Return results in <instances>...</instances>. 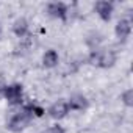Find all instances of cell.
<instances>
[{"mask_svg": "<svg viewBox=\"0 0 133 133\" xmlns=\"http://www.w3.org/2000/svg\"><path fill=\"white\" fill-rule=\"evenodd\" d=\"M114 33H116V38L119 41H127L130 33H131V21L128 17H124L117 22L116 28H114Z\"/></svg>", "mask_w": 133, "mask_h": 133, "instance_id": "ba28073f", "label": "cell"}, {"mask_svg": "<svg viewBox=\"0 0 133 133\" xmlns=\"http://www.w3.org/2000/svg\"><path fill=\"white\" fill-rule=\"evenodd\" d=\"M89 63L96 68L100 69H108L111 66H114L116 63V53L113 50H107V49H94L89 53Z\"/></svg>", "mask_w": 133, "mask_h": 133, "instance_id": "6da1fadb", "label": "cell"}, {"mask_svg": "<svg viewBox=\"0 0 133 133\" xmlns=\"http://www.w3.org/2000/svg\"><path fill=\"white\" fill-rule=\"evenodd\" d=\"M2 99H5L10 105H22L24 86L21 83H11L6 86H2Z\"/></svg>", "mask_w": 133, "mask_h": 133, "instance_id": "3957f363", "label": "cell"}, {"mask_svg": "<svg viewBox=\"0 0 133 133\" xmlns=\"http://www.w3.org/2000/svg\"><path fill=\"white\" fill-rule=\"evenodd\" d=\"M66 102H68V107H69L71 111H85L88 108V105H89L88 99L83 94H74Z\"/></svg>", "mask_w": 133, "mask_h": 133, "instance_id": "52a82bcc", "label": "cell"}, {"mask_svg": "<svg viewBox=\"0 0 133 133\" xmlns=\"http://www.w3.org/2000/svg\"><path fill=\"white\" fill-rule=\"evenodd\" d=\"M42 133H66V130L61 127V125H52V127H49L45 131H42Z\"/></svg>", "mask_w": 133, "mask_h": 133, "instance_id": "4fadbf2b", "label": "cell"}, {"mask_svg": "<svg viewBox=\"0 0 133 133\" xmlns=\"http://www.w3.org/2000/svg\"><path fill=\"white\" fill-rule=\"evenodd\" d=\"M0 35H2V28H0Z\"/></svg>", "mask_w": 133, "mask_h": 133, "instance_id": "5bb4252c", "label": "cell"}, {"mask_svg": "<svg viewBox=\"0 0 133 133\" xmlns=\"http://www.w3.org/2000/svg\"><path fill=\"white\" fill-rule=\"evenodd\" d=\"M94 10L103 22H110L113 17V13H114V3L108 2V0H99L94 5Z\"/></svg>", "mask_w": 133, "mask_h": 133, "instance_id": "277c9868", "label": "cell"}, {"mask_svg": "<svg viewBox=\"0 0 133 133\" xmlns=\"http://www.w3.org/2000/svg\"><path fill=\"white\" fill-rule=\"evenodd\" d=\"M31 121H33V116L25 108H22L21 111H17L11 116V119L6 122V128L13 133H21L31 124Z\"/></svg>", "mask_w": 133, "mask_h": 133, "instance_id": "7a4b0ae2", "label": "cell"}, {"mask_svg": "<svg viewBox=\"0 0 133 133\" xmlns=\"http://www.w3.org/2000/svg\"><path fill=\"white\" fill-rule=\"evenodd\" d=\"M121 100L125 107H133V89L128 88L121 94Z\"/></svg>", "mask_w": 133, "mask_h": 133, "instance_id": "7c38bea8", "label": "cell"}, {"mask_svg": "<svg viewBox=\"0 0 133 133\" xmlns=\"http://www.w3.org/2000/svg\"><path fill=\"white\" fill-rule=\"evenodd\" d=\"M22 108H25L33 117H42L44 114H45V108H42L41 105H38L36 102H30V103H27V105H24Z\"/></svg>", "mask_w": 133, "mask_h": 133, "instance_id": "8fae6325", "label": "cell"}, {"mask_svg": "<svg viewBox=\"0 0 133 133\" xmlns=\"http://www.w3.org/2000/svg\"><path fill=\"white\" fill-rule=\"evenodd\" d=\"M47 113H49V116H50L52 119L61 121V119H64L66 116L71 113V110H69L68 102H66V100H56L55 103L50 105V108L47 110Z\"/></svg>", "mask_w": 133, "mask_h": 133, "instance_id": "5b68a950", "label": "cell"}, {"mask_svg": "<svg viewBox=\"0 0 133 133\" xmlns=\"http://www.w3.org/2000/svg\"><path fill=\"white\" fill-rule=\"evenodd\" d=\"M58 63H59V55H58V52H56L55 49L45 50V53L42 55V66H44V68L52 69V68H55V66H58Z\"/></svg>", "mask_w": 133, "mask_h": 133, "instance_id": "9c48e42d", "label": "cell"}, {"mask_svg": "<svg viewBox=\"0 0 133 133\" xmlns=\"http://www.w3.org/2000/svg\"><path fill=\"white\" fill-rule=\"evenodd\" d=\"M28 22H27V19H24V17H21V19H17L14 24H13V31H14V35L17 36V38H24V36H27V33H28Z\"/></svg>", "mask_w": 133, "mask_h": 133, "instance_id": "30bf717a", "label": "cell"}, {"mask_svg": "<svg viewBox=\"0 0 133 133\" xmlns=\"http://www.w3.org/2000/svg\"><path fill=\"white\" fill-rule=\"evenodd\" d=\"M47 13L59 21H68V14H69V8L64 2H50L47 5Z\"/></svg>", "mask_w": 133, "mask_h": 133, "instance_id": "8992f818", "label": "cell"}]
</instances>
